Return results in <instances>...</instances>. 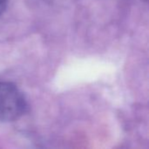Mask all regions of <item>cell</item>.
<instances>
[{
	"label": "cell",
	"instance_id": "cell-1",
	"mask_svg": "<svg viewBox=\"0 0 149 149\" xmlns=\"http://www.w3.org/2000/svg\"><path fill=\"white\" fill-rule=\"evenodd\" d=\"M27 110L28 104L23 93L12 83L0 82V121L17 120Z\"/></svg>",
	"mask_w": 149,
	"mask_h": 149
},
{
	"label": "cell",
	"instance_id": "cell-2",
	"mask_svg": "<svg viewBox=\"0 0 149 149\" xmlns=\"http://www.w3.org/2000/svg\"><path fill=\"white\" fill-rule=\"evenodd\" d=\"M8 0H0V16L3 13L6 9Z\"/></svg>",
	"mask_w": 149,
	"mask_h": 149
}]
</instances>
